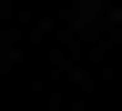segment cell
<instances>
[{
    "label": "cell",
    "mask_w": 122,
    "mask_h": 111,
    "mask_svg": "<svg viewBox=\"0 0 122 111\" xmlns=\"http://www.w3.org/2000/svg\"><path fill=\"white\" fill-rule=\"evenodd\" d=\"M81 10H92V0H81Z\"/></svg>",
    "instance_id": "6da1fadb"
}]
</instances>
